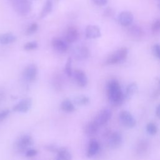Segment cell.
Masks as SVG:
<instances>
[{
	"instance_id": "obj_9",
	"label": "cell",
	"mask_w": 160,
	"mask_h": 160,
	"mask_svg": "<svg viewBox=\"0 0 160 160\" xmlns=\"http://www.w3.org/2000/svg\"><path fill=\"white\" fill-rule=\"evenodd\" d=\"M73 56L76 60L81 61L88 58L90 56V52L89 49L86 46H78L74 49Z\"/></svg>"
},
{
	"instance_id": "obj_11",
	"label": "cell",
	"mask_w": 160,
	"mask_h": 160,
	"mask_svg": "<svg viewBox=\"0 0 160 160\" xmlns=\"http://www.w3.org/2000/svg\"><path fill=\"white\" fill-rule=\"evenodd\" d=\"M73 76L79 86L84 88L87 85L88 78L86 73L81 69H76L73 72Z\"/></svg>"
},
{
	"instance_id": "obj_37",
	"label": "cell",
	"mask_w": 160,
	"mask_h": 160,
	"mask_svg": "<svg viewBox=\"0 0 160 160\" xmlns=\"http://www.w3.org/2000/svg\"><path fill=\"white\" fill-rule=\"evenodd\" d=\"M156 114L158 118L160 119V104L158 105L156 109Z\"/></svg>"
},
{
	"instance_id": "obj_25",
	"label": "cell",
	"mask_w": 160,
	"mask_h": 160,
	"mask_svg": "<svg viewBox=\"0 0 160 160\" xmlns=\"http://www.w3.org/2000/svg\"><path fill=\"white\" fill-rule=\"evenodd\" d=\"M72 58L71 57L68 58L66 64H65V68H64V72L66 74L69 76L71 77L72 75Z\"/></svg>"
},
{
	"instance_id": "obj_10",
	"label": "cell",
	"mask_w": 160,
	"mask_h": 160,
	"mask_svg": "<svg viewBox=\"0 0 160 160\" xmlns=\"http://www.w3.org/2000/svg\"><path fill=\"white\" fill-rule=\"evenodd\" d=\"M79 38V32L78 30L74 26L69 27L64 35V40L69 43L75 42Z\"/></svg>"
},
{
	"instance_id": "obj_29",
	"label": "cell",
	"mask_w": 160,
	"mask_h": 160,
	"mask_svg": "<svg viewBox=\"0 0 160 160\" xmlns=\"http://www.w3.org/2000/svg\"><path fill=\"white\" fill-rule=\"evenodd\" d=\"M148 148V144L146 141H141L138 146H137V152L138 153H143L144 151H146Z\"/></svg>"
},
{
	"instance_id": "obj_4",
	"label": "cell",
	"mask_w": 160,
	"mask_h": 160,
	"mask_svg": "<svg viewBox=\"0 0 160 160\" xmlns=\"http://www.w3.org/2000/svg\"><path fill=\"white\" fill-rule=\"evenodd\" d=\"M121 122L127 128H133L136 125V119L133 116L127 111H122L119 114Z\"/></svg>"
},
{
	"instance_id": "obj_19",
	"label": "cell",
	"mask_w": 160,
	"mask_h": 160,
	"mask_svg": "<svg viewBox=\"0 0 160 160\" xmlns=\"http://www.w3.org/2000/svg\"><path fill=\"white\" fill-rule=\"evenodd\" d=\"M137 89H138V86L136 83L132 82L129 84L126 87L125 92L124 94V100H129L134 95V94L137 91Z\"/></svg>"
},
{
	"instance_id": "obj_35",
	"label": "cell",
	"mask_w": 160,
	"mask_h": 160,
	"mask_svg": "<svg viewBox=\"0 0 160 160\" xmlns=\"http://www.w3.org/2000/svg\"><path fill=\"white\" fill-rule=\"evenodd\" d=\"M45 148H46L47 150H48V151H51V152H57V151H58V149H59L56 145L52 144L46 146H45Z\"/></svg>"
},
{
	"instance_id": "obj_31",
	"label": "cell",
	"mask_w": 160,
	"mask_h": 160,
	"mask_svg": "<svg viewBox=\"0 0 160 160\" xmlns=\"http://www.w3.org/2000/svg\"><path fill=\"white\" fill-rule=\"evenodd\" d=\"M10 111L8 109H5L0 111V122L4 121L9 114Z\"/></svg>"
},
{
	"instance_id": "obj_26",
	"label": "cell",
	"mask_w": 160,
	"mask_h": 160,
	"mask_svg": "<svg viewBox=\"0 0 160 160\" xmlns=\"http://www.w3.org/2000/svg\"><path fill=\"white\" fill-rule=\"evenodd\" d=\"M38 24L36 22L31 23L26 29V34L27 35H31L34 34L38 30Z\"/></svg>"
},
{
	"instance_id": "obj_18",
	"label": "cell",
	"mask_w": 160,
	"mask_h": 160,
	"mask_svg": "<svg viewBox=\"0 0 160 160\" xmlns=\"http://www.w3.org/2000/svg\"><path fill=\"white\" fill-rule=\"evenodd\" d=\"M16 37L14 34L11 32H6L0 34V44L6 45L15 42Z\"/></svg>"
},
{
	"instance_id": "obj_27",
	"label": "cell",
	"mask_w": 160,
	"mask_h": 160,
	"mask_svg": "<svg viewBox=\"0 0 160 160\" xmlns=\"http://www.w3.org/2000/svg\"><path fill=\"white\" fill-rule=\"evenodd\" d=\"M146 131L148 134L151 135H154L158 131L157 126L153 122H149L146 126Z\"/></svg>"
},
{
	"instance_id": "obj_34",
	"label": "cell",
	"mask_w": 160,
	"mask_h": 160,
	"mask_svg": "<svg viewBox=\"0 0 160 160\" xmlns=\"http://www.w3.org/2000/svg\"><path fill=\"white\" fill-rule=\"evenodd\" d=\"M153 51L156 57L160 59V44H156L153 47Z\"/></svg>"
},
{
	"instance_id": "obj_17",
	"label": "cell",
	"mask_w": 160,
	"mask_h": 160,
	"mask_svg": "<svg viewBox=\"0 0 160 160\" xmlns=\"http://www.w3.org/2000/svg\"><path fill=\"white\" fill-rule=\"evenodd\" d=\"M99 149V142L95 139L91 140L89 144L87 152H86L87 157L91 158L94 156L98 152Z\"/></svg>"
},
{
	"instance_id": "obj_30",
	"label": "cell",
	"mask_w": 160,
	"mask_h": 160,
	"mask_svg": "<svg viewBox=\"0 0 160 160\" xmlns=\"http://www.w3.org/2000/svg\"><path fill=\"white\" fill-rule=\"evenodd\" d=\"M151 29L154 33L160 32V19H158L153 22L151 26Z\"/></svg>"
},
{
	"instance_id": "obj_23",
	"label": "cell",
	"mask_w": 160,
	"mask_h": 160,
	"mask_svg": "<svg viewBox=\"0 0 160 160\" xmlns=\"http://www.w3.org/2000/svg\"><path fill=\"white\" fill-rule=\"evenodd\" d=\"M61 109L67 112H72L76 110L73 102L69 99H64L61 104Z\"/></svg>"
},
{
	"instance_id": "obj_28",
	"label": "cell",
	"mask_w": 160,
	"mask_h": 160,
	"mask_svg": "<svg viewBox=\"0 0 160 160\" xmlns=\"http://www.w3.org/2000/svg\"><path fill=\"white\" fill-rule=\"evenodd\" d=\"M38 46V44L36 41H30L24 44L23 48L26 51H32L36 49Z\"/></svg>"
},
{
	"instance_id": "obj_33",
	"label": "cell",
	"mask_w": 160,
	"mask_h": 160,
	"mask_svg": "<svg viewBox=\"0 0 160 160\" xmlns=\"http://www.w3.org/2000/svg\"><path fill=\"white\" fill-rule=\"evenodd\" d=\"M114 14V10L111 8H107L104 11V16L105 17L110 18L112 17Z\"/></svg>"
},
{
	"instance_id": "obj_13",
	"label": "cell",
	"mask_w": 160,
	"mask_h": 160,
	"mask_svg": "<svg viewBox=\"0 0 160 160\" xmlns=\"http://www.w3.org/2000/svg\"><path fill=\"white\" fill-rule=\"evenodd\" d=\"M133 21V15L131 12L123 11L118 16V22L122 26H128L131 25Z\"/></svg>"
},
{
	"instance_id": "obj_1",
	"label": "cell",
	"mask_w": 160,
	"mask_h": 160,
	"mask_svg": "<svg viewBox=\"0 0 160 160\" xmlns=\"http://www.w3.org/2000/svg\"><path fill=\"white\" fill-rule=\"evenodd\" d=\"M108 96L109 102L114 106H119L124 100L119 82L115 80H111L108 84Z\"/></svg>"
},
{
	"instance_id": "obj_16",
	"label": "cell",
	"mask_w": 160,
	"mask_h": 160,
	"mask_svg": "<svg viewBox=\"0 0 160 160\" xmlns=\"http://www.w3.org/2000/svg\"><path fill=\"white\" fill-rule=\"evenodd\" d=\"M128 34L131 38L134 39H139L144 34V32L141 29V28L137 25L131 26L128 28Z\"/></svg>"
},
{
	"instance_id": "obj_14",
	"label": "cell",
	"mask_w": 160,
	"mask_h": 160,
	"mask_svg": "<svg viewBox=\"0 0 160 160\" xmlns=\"http://www.w3.org/2000/svg\"><path fill=\"white\" fill-rule=\"evenodd\" d=\"M85 36L88 39H96L101 36L100 29L95 25H88L85 29Z\"/></svg>"
},
{
	"instance_id": "obj_24",
	"label": "cell",
	"mask_w": 160,
	"mask_h": 160,
	"mask_svg": "<svg viewBox=\"0 0 160 160\" xmlns=\"http://www.w3.org/2000/svg\"><path fill=\"white\" fill-rule=\"evenodd\" d=\"M74 103L80 106L82 105H86L89 102V98L86 96L82 95L76 97L74 100Z\"/></svg>"
},
{
	"instance_id": "obj_6",
	"label": "cell",
	"mask_w": 160,
	"mask_h": 160,
	"mask_svg": "<svg viewBox=\"0 0 160 160\" xmlns=\"http://www.w3.org/2000/svg\"><path fill=\"white\" fill-rule=\"evenodd\" d=\"M32 100L31 98H24L18 102L12 108V111L18 112H26L31 108Z\"/></svg>"
},
{
	"instance_id": "obj_12",
	"label": "cell",
	"mask_w": 160,
	"mask_h": 160,
	"mask_svg": "<svg viewBox=\"0 0 160 160\" xmlns=\"http://www.w3.org/2000/svg\"><path fill=\"white\" fill-rule=\"evenodd\" d=\"M33 144V140L29 135H23L22 136L17 142V147L19 151H24L28 147L31 146Z\"/></svg>"
},
{
	"instance_id": "obj_7",
	"label": "cell",
	"mask_w": 160,
	"mask_h": 160,
	"mask_svg": "<svg viewBox=\"0 0 160 160\" xmlns=\"http://www.w3.org/2000/svg\"><path fill=\"white\" fill-rule=\"evenodd\" d=\"M38 74V68L34 64H30L26 67L23 72L24 79L29 82L34 81Z\"/></svg>"
},
{
	"instance_id": "obj_8",
	"label": "cell",
	"mask_w": 160,
	"mask_h": 160,
	"mask_svg": "<svg viewBox=\"0 0 160 160\" xmlns=\"http://www.w3.org/2000/svg\"><path fill=\"white\" fill-rule=\"evenodd\" d=\"M51 44L52 48L58 52L63 53L68 49V43L60 38H54L52 39Z\"/></svg>"
},
{
	"instance_id": "obj_21",
	"label": "cell",
	"mask_w": 160,
	"mask_h": 160,
	"mask_svg": "<svg viewBox=\"0 0 160 160\" xmlns=\"http://www.w3.org/2000/svg\"><path fill=\"white\" fill-rule=\"evenodd\" d=\"M58 160H72V155L66 148H60L58 151Z\"/></svg>"
},
{
	"instance_id": "obj_32",
	"label": "cell",
	"mask_w": 160,
	"mask_h": 160,
	"mask_svg": "<svg viewBox=\"0 0 160 160\" xmlns=\"http://www.w3.org/2000/svg\"><path fill=\"white\" fill-rule=\"evenodd\" d=\"M38 154V151L35 149H29L28 150H26L25 155L26 157H33L34 156H36Z\"/></svg>"
},
{
	"instance_id": "obj_20",
	"label": "cell",
	"mask_w": 160,
	"mask_h": 160,
	"mask_svg": "<svg viewBox=\"0 0 160 160\" xmlns=\"http://www.w3.org/2000/svg\"><path fill=\"white\" fill-rule=\"evenodd\" d=\"M53 7V2L52 0H46L43 8L42 9L40 14H39V18L43 19L45 17H46L52 10Z\"/></svg>"
},
{
	"instance_id": "obj_22",
	"label": "cell",
	"mask_w": 160,
	"mask_h": 160,
	"mask_svg": "<svg viewBox=\"0 0 160 160\" xmlns=\"http://www.w3.org/2000/svg\"><path fill=\"white\" fill-rule=\"evenodd\" d=\"M99 126L94 121L89 122L86 124L84 128L85 133L89 136H92L95 134L99 130Z\"/></svg>"
},
{
	"instance_id": "obj_5",
	"label": "cell",
	"mask_w": 160,
	"mask_h": 160,
	"mask_svg": "<svg viewBox=\"0 0 160 160\" xmlns=\"http://www.w3.org/2000/svg\"><path fill=\"white\" fill-rule=\"evenodd\" d=\"M112 116L111 111L109 109H102L93 120L99 127L104 125L109 121Z\"/></svg>"
},
{
	"instance_id": "obj_15",
	"label": "cell",
	"mask_w": 160,
	"mask_h": 160,
	"mask_svg": "<svg viewBox=\"0 0 160 160\" xmlns=\"http://www.w3.org/2000/svg\"><path fill=\"white\" fill-rule=\"evenodd\" d=\"M122 141L121 134L119 132H114L112 133L108 139V144L111 148H118Z\"/></svg>"
},
{
	"instance_id": "obj_2",
	"label": "cell",
	"mask_w": 160,
	"mask_h": 160,
	"mask_svg": "<svg viewBox=\"0 0 160 160\" xmlns=\"http://www.w3.org/2000/svg\"><path fill=\"white\" fill-rule=\"evenodd\" d=\"M15 11L20 15L26 16L31 10V2L29 0H11Z\"/></svg>"
},
{
	"instance_id": "obj_38",
	"label": "cell",
	"mask_w": 160,
	"mask_h": 160,
	"mask_svg": "<svg viewBox=\"0 0 160 160\" xmlns=\"http://www.w3.org/2000/svg\"><path fill=\"white\" fill-rule=\"evenodd\" d=\"M158 8H159V9L160 10V3L158 4Z\"/></svg>"
},
{
	"instance_id": "obj_36",
	"label": "cell",
	"mask_w": 160,
	"mask_h": 160,
	"mask_svg": "<svg viewBox=\"0 0 160 160\" xmlns=\"http://www.w3.org/2000/svg\"><path fill=\"white\" fill-rule=\"evenodd\" d=\"M93 2L98 6H104L107 4L108 0H92Z\"/></svg>"
},
{
	"instance_id": "obj_3",
	"label": "cell",
	"mask_w": 160,
	"mask_h": 160,
	"mask_svg": "<svg viewBox=\"0 0 160 160\" xmlns=\"http://www.w3.org/2000/svg\"><path fill=\"white\" fill-rule=\"evenodd\" d=\"M128 49L127 48H122L111 54L106 59L107 64H114L125 60L128 56Z\"/></svg>"
}]
</instances>
